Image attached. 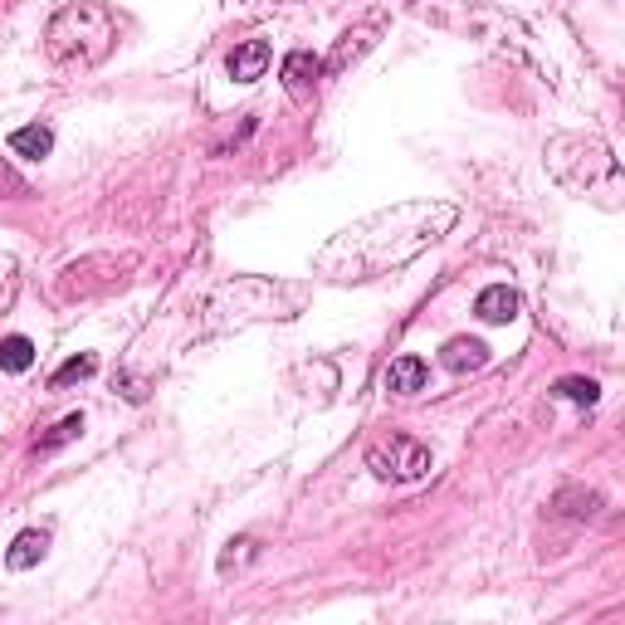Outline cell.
Here are the masks:
<instances>
[{
    "label": "cell",
    "instance_id": "8",
    "mask_svg": "<svg viewBox=\"0 0 625 625\" xmlns=\"http://www.w3.org/2000/svg\"><path fill=\"white\" fill-rule=\"evenodd\" d=\"M381 381H387L391 397H415V391H425V381H431V367H425V357H411V353H405V357L391 361Z\"/></svg>",
    "mask_w": 625,
    "mask_h": 625
},
{
    "label": "cell",
    "instance_id": "3",
    "mask_svg": "<svg viewBox=\"0 0 625 625\" xmlns=\"http://www.w3.org/2000/svg\"><path fill=\"white\" fill-rule=\"evenodd\" d=\"M309 293L299 283H279V279H235L221 289L215 313H225L230 323H265V317H293L303 309Z\"/></svg>",
    "mask_w": 625,
    "mask_h": 625
},
{
    "label": "cell",
    "instance_id": "5",
    "mask_svg": "<svg viewBox=\"0 0 625 625\" xmlns=\"http://www.w3.org/2000/svg\"><path fill=\"white\" fill-rule=\"evenodd\" d=\"M323 69L327 64L317 59L313 49H293L289 59H283V69H279V79H283V89H289L293 98H313L317 89V79H323Z\"/></svg>",
    "mask_w": 625,
    "mask_h": 625
},
{
    "label": "cell",
    "instance_id": "2",
    "mask_svg": "<svg viewBox=\"0 0 625 625\" xmlns=\"http://www.w3.org/2000/svg\"><path fill=\"white\" fill-rule=\"evenodd\" d=\"M118 45V20L103 0H79V5H64L45 30V49L54 64H79L93 69L103 64Z\"/></svg>",
    "mask_w": 625,
    "mask_h": 625
},
{
    "label": "cell",
    "instance_id": "1",
    "mask_svg": "<svg viewBox=\"0 0 625 625\" xmlns=\"http://www.w3.org/2000/svg\"><path fill=\"white\" fill-rule=\"evenodd\" d=\"M459 221V211L449 201H401L391 211H377L367 221L347 225L343 235H333L317 249L313 269L333 283H367L381 274L411 265L421 249H431L449 225Z\"/></svg>",
    "mask_w": 625,
    "mask_h": 625
},
{
    "label": "cell",
    "instance_id": "17",
    "mask_svg": "<svg viewBox=\"0 0 625 625\" xmlns=\"http://www.w3.org/2000/svg\"><path fill=\"white\" fill-rule=\"evenodd\" d=\"M15 293H20V265L10 255H0V313L15 303Z\"/></svg>",
    "mask_w": 625,
    "mask_h": 625
},
{
    "label": "cell",
    "instance_id": "15",
    "mask_svg": "<svg viewBox=\"0 0 625 625\" xmlns=\"http://www.w3.org/2000/svg\"><path fill=\"white\" fill-rule=\"evenodd\" d=\"M79 435H83V415H64V421L54 425L49 435H40V440H35V455H54V449H59V445L79 440Z\"/></svg>",
    "mask_w": 625,
    "mask_h": 625
},
{
    "label": "cell",
    "instance_id": "14",
    "mask_svg": "<svg viewBox=\"0 0 625 625\" xmlns=\"http://www.w3.org/2000/svg\"><path fill=\"white\" fill-rule=\"evenodd\" d=\"M553 397H557V401H572V405H596V401H601V387H596L591 377H562V381L553 387Z\"/></svg>",
    "mask_w": 625,
    "mask_h": 625
},
{
    "label": "cell",
    "instance_id": "13",
    "mask_svg": "<svg viewBox=\"0 0 625 625\" xmlns=\"http://www.w3.org/2000/svg\"><path fill=\"white\" fill-rule=\"evenodd\" d=\"M0 367H5V371H30V367H35V343L20 337V333L0 337Z\"/></svg>",
    "mask_w": 625,
    "mask_h": 625
},
{
    "label": "cell",
    "instance_id": "9",
    "mask_svg": "<svg viewBox=\"0 0 625 625\" xmlns=\"http://www.w3.org/2000/svg\"><path fill=\"white\" fill-rule=\"evenodd\" d=\"M475 313L484 317V323H513V317H518V289H513V283H489V289H479Z\"/></svg>",
    "mask_w": 625,
    "mask_h": 625
},
{
    "label": "cell",
    "instance_id": "6",
    "mask_svg": "<svg viewBox=\"0 0 625 625\" xmlns=\"http://www.w3.org/2000/svg\"><path fill=\"white\" fill-rule=\"evenodd\" d=\"M269 59H274V49L265 45V40H245V45L230 49L225 69H230V79H235V83H255V79H265Z\"/></svg>",
    "mask_w": 625,
    "mask_h": 625
},
{
    "label": "cell",
    "instance_id": "12",
    "mask_svg": "<svg viewBox=\"0 0 625 625\" xmlns=\"http://www.w3.org/2000/svg\"><path fill=\"white\" fill-rule=\"evenodd\" d=\"M10 152H15V157H30V161H45L49 152H54V133H49L45 123L15 127V133H10Z\"/></svg>",
    "mask_w": 625,
    "mask_h": 625
},
{
    "label": "cell",
    "instance_id": "18",
    "mask_svg": "<svg viewBox=\"0 0 625 625\" xmlns=\"http://www.w3.org/2000/svg\"><path fill=\"white\" fill-rule=\"evenodd\" d=\"M249 557H255V537H235V543H230V553L221 557V572H230L235 562H249Z\"/></svg>",
    "mask_w": 625,
    "mask_h": 625
},
{
    "label": "cell",
    "instance_id": "11",
    "mask_svg": "<svg viewBox=\"0 0 625 625\" xmlns=\"http://www.w3.org/2000/svg\"><path fill=\"white\" fill-rule=\"evenodd\" d=\"M45 547H49V533H45V528H25V533L15 537V543H10L5 567H10V572H30V567L45 557Z\"/></svg>",
    "mask_w": 625,
    "mask_h": 625
},
{
    "label": "cell",
    "instance_id": "19",
    "mask_svg": "<svg viewBox=\"0 0 625 625\" xmlns=\"http://www.w3.org/2000/svg\"><path fill=\"white\" fill-rule=\"evenodd\" d=\"M20 196H25V181H20L15 171L0 161V201H20Z\"/></svg>",
    "mask_w": 625,
    "mask_h": 625
},
{
    "label": "cell",
    "instance_id": "4",
    "mask_svg": "<svg viewBox=\"0 0 625 625\" xmlns=\"http://www.w3.org/2000/svg\"><path fill=\"white\" fill-rule=\"evenodd\" d=\"M435 465L431 445H421L415 435H387V440H377L367 449V469L377 479H387V484H415V479H425Z\"/></svg>",
    "mask_w": 625,
    "mask_h": 625
},
{
    "label": "cell",
    "instance_id": "16",
    "mask_svg": "<svg viewBox=\"0 0 625 625\" xmlns=\"http://www.w3.org/2000/svg\"><path fill=\"white\" fill-rule=\"evenodd\" d=\"M93 371H98V357H93V353H83V357H69V361H64V367L54 371L49 381H54V387H74V381H89Z\"/></svg>",
    "mask_w": 625,
    "mask_h": 625
},
{
    "label": "cell",
    "instance_id": "20",
    "mask_svg": "<svg viewBox=\"0 0 625 625\" xmlns=\"http://www.w3.org/2000/svg\"><path fill=\"white\" fill-rule=\"evenodd\" d=\"M123 397H127V401H142V397H147V391H142L133 377H123Z\"/></svg>",
    "mask_w": 625,
    "mask_h": 625
},
{
    "label": "cell",
    "instance_id": "7",
    "mask_svg": "<svg viewBox=\"0 0 625 625\" xmlns=\"http://www.w3.org/2000/svg\"><path fill=\"white\" fill-rule=\"evenodd\" d=\"M440 367L455 371V377H465V371H484L489 367V347L479 343V337H449L440 347Z\"/></svg>",
    "mask_w": 625,
    "mask_h": 625
},
{
    "label": "cell",
    "instance_id": "10",
    "mask_svg": "<svg viewBox=\"0 0 625 625\" xmlns=\"http://www.w3.org/2000/svg\"><path fill=\"white\" fill-rule=\"evenodd\" d=\"M553 509L562 513V518H572V523H591V518H601V509H606V503H601L596 489H562L553 499Z\"/></svg>",
    "mask_w": 625,
    "mask_h": 625
}]
</instances>
